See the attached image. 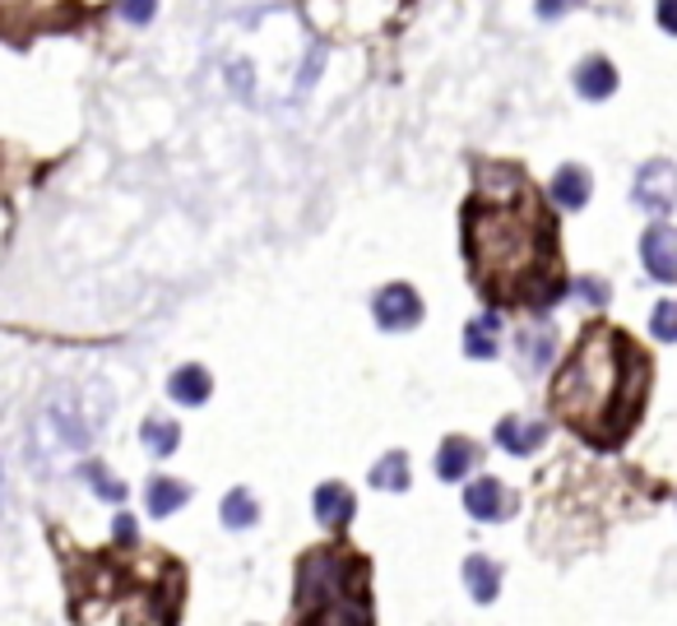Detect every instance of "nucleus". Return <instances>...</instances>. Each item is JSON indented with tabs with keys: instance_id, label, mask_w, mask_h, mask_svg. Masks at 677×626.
<instances>
[{
	"instance_id": "nucleus-1",
	"label": "nucleus",
	"mask_w": 677,
	"mask_h": 626,
	"mask_svg": "<svg viewBox=\"0 0 677 626\" xmlns=\"http://www.w3.org/2000/svg\"><path fill=\"white\" fill-rule=\"evenodd\" d=\"M483 181V176H478ZM464 242L474 274L483 279L487 293H529L538 306L557 302L562 283H538L548 270V228L534 209H525V191H519V172L506 176V186H478V200L468 204Z\"/></svg>"
},
{
	"instance_id": "nucleus-2",
	"label": "nucleus",
	"mask_w": 677,
	"mask_h": 626,
	"mask_svg": "<svg viewBox=\"0 0 677 626\" xmlns=\"http://www.w3.org/2000/svg\"><path fill=\"white\" fill-rule=\"evenodd\" d=\"M649 385V362L608 325L585 330L576 353L553 381V408L589 441H617L636 423L640 395Z\"/></svg>"
},
{
	"instance_id": "nucleus-3",
	"label": "nucleus",
	"mask_w": 677,
	"mask_h": 626,
	"mask_svg": "<svg viewBox=\"0 0 677 626\" xmlns=\"http://www.w3.org/2000/svg\"><path fill=\"white\" fill-rule=\"evenodd\" d=\"M297 626H372L367 566L348 547H316L297 566Z\"/></svg>"
},
{
	"instance_id": "nucleus-4",
	"label": "nucleus",
	"mask_w": 677,
	"mask_h": 626,
	"mask_svg": "<svg viewBox=\"0 0 677 626\" xmlns=\"http://www.w3.org/2000/svg\"><path fill=\"white\" fill-rule=\"evenodd\" d=\"M108 417H112V390H102L98 381L57 385L33 413V455L47 468H61L89 455Z\"/></svg>"
},
{
	"instance_id": "nucleus-5",
	"label": "nucleus",
	"mask_w": 677,
	"mask_h": 626,
	"mask_svg": "<svg viewBox=\"0 0 677 626\" xmlns=\"http://www.w3.org/2000/svg\"><path fill=\"white\" fill-rule=\"evenodd\" d=\"M74 617H80V626H168V608L153 604V594H144V589L80 594Z\"/></svg>"
},
{
	"instance_id": "nucleus-6",
	"label": "nucleus",
	"mask_w": 677,
	"mask_h": 626,
	"mask_svg": "<svg viewBox=\"0 0 677 626\" xmlns=\"http://www.w3.org/2000/svg\"><path fill=\"white\" fill-rule=\"evenodd\" d=\"M372 316L381 330L390 334H400V330H413L423 321V297L408 289V283H390V289H381L372 297Z\"/></svg>"
},
{
	"instance_id": "nucleus-7",
	"label": "nucleus",
	"mask_w": 677,
	"mask_h": 626,
	"mask_svg": "<svg viewBox=\"0 0 677 626\" xmlns=\"http://www.w3.org/2000/svg\"><path fill=\"white\" fill-rule=\"evenodd\" d=\"M636 204L649 214H673L677 209V163L655 159L636 172Z\"/></svg>"
},
{
	"instance_id": "nucleus-8",
	"label": "nucleus",
	"mask_w": 677,
	"mask_h": 626,
	"mask_svg": "<svg viewBox=\"0 0 677 626\" xmlns=\"http://www.w3.org/2000/svg\"><path fill=\"white\" fill-rule=\"evenodd\" d=\"M640 260L659 283H677V228L655 223L640 238Z\"/></svg>"
},
{
	"instance_id": "nucleus-9",
	"label": "nucleus",
	"mask_w": 677,
	"mask_h": 626,
	"mask_svg": "<svg viewBox=\"0 0 677 626\" xmlns=\"http://www.w3.org/2000/svg\"><path fill=\"white\" fill-rule=\"evenodd\" d=\"M548 441V423H534V417H502L497 423V446L511 455H529Z\"/></svg>"
},
{
	"instance_id": "nucleus-10",
	"label": "nucleus",
	"mask_w": 677,
	"mask_h": 626,
	"mask_svg": "<svg viewBox=\"0 0 677 626\" xmlns=\"http://www.w3.org/2000/svg\"><path fill=\"white\" fill-rule=\"evenodd\" d=\"M464 506H468V515H474V519L492 525V519H502V515H506L511 497H506V487H502L497 478H478V483H468Z\"/></svg>"
},
{
	"instance_id": "nucleus-11",
	"label": "nucleus",
	"mask_w": 677,
	"mask_h": 626,
	"mask_svg": "<svg viewBox=\"0 0 677 626\" xmlns=\"http://www.w3.org/2000/svg\"><path fill=\"white\" fill-rule=\"evenodd\" d=\"M353 492L344 487V483H321L316 487V519L325 529H344L348 519H353Z\"/></svg>"
},
{
	"instance_id": "nucleus-12",
	"label": "nucleus",
	"mask_w": 677,
	"mask_h": 626,
	"mask_svg": "<svg viewBox=\"0 0 677 626\" xmlns=\"http://www.w3.org/2000/svg\"><path fill=\"white\" fill-rule=\"evenodd\" d=\"M576 89H580V98H589V102H604V98L617 89V70H613V61H608V57H589V61H580V70H576Z\"/></svg>"
},
{
	"instance_id": "nucleus-13",
	"label": "nucleus",
	"mask_w": 677,
	"mask_h": 626,
	"mask_svg": "<svg viewBox=\"0 0 677 626\" xmlns=\"http://www.w3.org/2000/svg\"><path fill=\"white\" fill-rule=\"evenodd\" d=\"M210 390H214L210 372L195 367V362H191V367H176L172 381H168V395H172L176 404H186V408H195V404L210 400Z\"/></svg>"
},
{
	"instance_id": "nucleus-14",
	"label": "nucleus",
	"mask_w": 677,
	"mask_h": 626,
	"mask_svg": "<svg viewBox=\"0 0 677 626\" xmlns=\"http://www.w3.org/2000/svg\"><path fill=\"white\" fill-rule=\"evenodd\" d=\"M474 460H478V451L468 446L464 436L441 441V451H436V474H441V483H459L468 468H474Z\"/></svg>"
},
{
	"instance_id": "nucleus-15",
	"label": "nucleus",
	"mask_w": 677,
	"mask_h": 626,
	"mask_svg": "<svg viewBox=\"0 0 677 626\" xmlns=\"http://www.w3.org/2000/svg\"><path fill=\"white\" fill-rule=\"evenodd\" d=\"M464 585H468V594H474L478 604H492V598L502 594V571L492 566L487 557H478V553H474V557L464 562Z\"/></svg>"
},
{
	"instance_id": "nucleus-16",
	"label": "nucleus",
	"mask_w": 677,
	"mask_h": 626,
	"mask_svg": "<svg viewBox=\"0 0 677 626\" xmlns=\"http://www.w3.org/2000/svg\"><path fill=\"white\" fill-rule=\"evenodd\" d=\"M186 502H191V487L181 483V478H153V483H149V515H153V519H163V515L181 511Z\"/></svg>"
},
{
	"instance_id": "nucleus-17",
	"label": "nucleus",
	"mask_w": 677,
	"mask_h": 626,
	"mask_svg": "<svg viewBox=\"0 0 677 626\" xmlns=\"http://www.w3.org/2000/svg\"><path fill=\"white\" fill-rule=\"evenodd\" d=\"M497 330H502V321L497 316H492V311H487V316H478V321H468V330H464V353L468 357H497Z\"/></svg>"
},
{
	"instance_id": "nucleus-18",
	"label": "nucleus",
	"mask_w": 677,
	"mask_h": 626,
	"mask_svg": "<svg viewBox=\"0 0 677 626\" xmlns=\"http://www.w3.org/2000/svg\"><path fill=\"white\" fill-rule=\"evenodd\" d=\"M553 200L562 209H585V200H589V172L585 168H562L553 176Z\"/></svg>"
},
{
	"instance_id": "nucleus-19",
	"label": "nucleus",
	"mask_w": 677,
	"mask_h": 626,
	"mask_svg": "<svg viewBox=\"0 0 677 626\" xmlns=\"http://www.w3.org/2000/svg\"><path fill=\"white\" fill-rule=\"evenodd\" d=\"M140 441H144V446H149L153 455H159V460H168V455L181 446V427H176V423H168V417H144Z\"/></svg>"
},
{
	"instance_id": "nucleus-20",
	"label": "nucleus",
	"mask_w": 677,
	"mask_h": 626,
	"mask_svg": "<svg viewBox=\"0 0 677 626\" xmlns=\"http://www.w3.org/2000/svg\"><path fill=\"white\" fill-rule=\"evenodd\" d=\"M255 515H260V506H255V497H251L246 487H232L228 497H223V525L228 529H251Z\"/></svg>"
},
{
	"instance_id": "nucleus-21",
	"label": "nucleus",
	"mask_w": 677,
	"mask_h": 626,
	"mask_svg": "<svg viewBox=\"0 0 677 626\" xmlns=\"http://www.w3.org/2000/svg\"><path fill=\"white\" fill-rule=\"evenodd\" d=\"M372 487H381V492H404V487H408V460H404L400 451H390L385 460H376V468H372Z\"/></svg>"
},
{
	"instance_id": "nucleus-22",
	"label": "nucleus",
	"mask_w": 677,
	"mask_h": 626,
	"mask_svg": "<svg viewBox=\"0 0 677 626\" xmlns=\"http://www.w3.org/2000/svg\"><path fill=\"white\" fill-rule=\"evenodd\" d=\"M649 334H659V339H677V297H668V302H659L655 306V316H649Z\"/></svg>"
},
{
	"instance_id": "nucleus-23",
	"label": "nucleus",
	"mask_w": 677,
	"mask_h": 626,
	"mask_svg": "<svg viewBox=\"0 0 677 626\" xmlns=\"http://www.w3.org/2000/svg\"><path fill=\"white\" fill-rule=\"evenodd\" d=\"M84 474L93 478V492H98V497H108V502H125V483H117V478L108 474V468H98V464H89V468H84Z\"/></svg>"
},
{
	"instance_id": "nucleus-24",
	"label": "nucleus",
	"mask_w": 677,
	"mask_h": 626,
	"mask_svg": "<svg viewBox=\"0 0 677 626\" xmlns=\"http://www.w3.org/2000/svg\"><path fill=\"white\" fill-rule=\"evenodd\" d=\"M153 10H159V0H121V19L125 23H149Z\"/></svg>"
},
{
	"instance_id": "nucleus-25",
	"label": "nucleus",
	"mask_w": 677,
	"mask_h": 626,
	"mask_svg": "<svg viewBox=\"0 0 677 626\" xmlns=\"http://www.w3.org/2000/svg\"><path fill=\"white\" fill-rule=\"evenodd\" d=\"M576 293H580L585 302H594V306H604V302H608V289H604L598 279H580V283H576Z\"/></svg>"
},
{
	"instance_id": "nucleus-26",
	"label": "nucleus",
	"mask_w": 677,
	"mask_h": 626,
	"mask_svg": "<svg viewBox=\"0 0 677 626\" xmlns=\"http://www.w3.org/2000/svg\"><path fill=\"white\" fill-rule=\"evenodd\" d=\"M580 0H538V19H562L566 10H576Z\"/></svg>"
},
{
	"instance_id": "nucleus-27",
	"label": "nucleus",
	"mask_w": 677,
	"mask_h": 626,
	"mask_svg": "<svg viewBox=\"0 0 677 626\" xmlns=\"http://www.w3.org/2000/svg\"><path fill=\"white\" fill-rule=\"evenodd\" d=\"M659 23L664 33H677V0H659Z\"/></svg>"
}]
</instances>
